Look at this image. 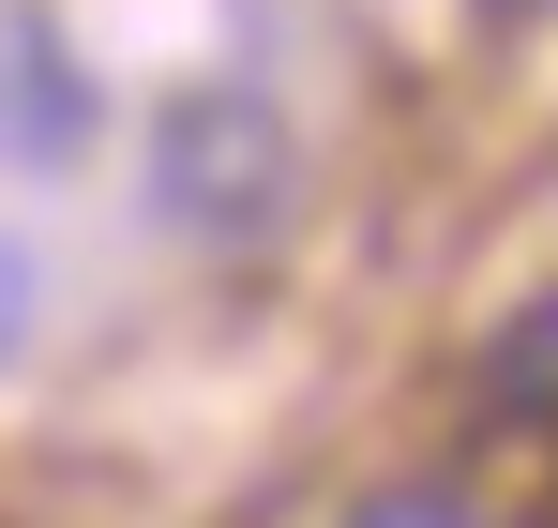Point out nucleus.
Masks as SVG:
<instances>
[{
	"instance_id": "nucleus-4",
	"label": "nucleus",
	"mask_w": 558,
	"mask_h": 528,
	"mask_svg": "<svg viewBox=\"0 0 558 528\" xmlns=\"http://www.w3.org/2000/svg\"><path fill=\"white\" fill-rule=\"evenodd\" d=\"M348 528H468L453 499H377V514H348Z\"/></svg>"
},
{
	"instance_id": "nucleus-3",
	"label": "nucleus",
	"mask_w": 558,
	"mask_h": 528,
	"mask_svg": "<svg viewBox=\"0 0 558 528\" xmlns=\"http://www.w3.org/2000/svg\"><path fill=\"white\" fill-rule=\"evenodd\" d=\"M31 302H46V287H31V257H15V242H0V362L31 348Z\"/></svg>"
},
{
	"instance_id": "nucleus-1",
	"label": "nucleus",
	"mask_w": 558,
	"mask_h": 528,
	"mask_svg": "<svg viewBox=\"0 0 558 528\" xmlns=\"http://www.w3.org/2000/svg\"><path fill=\"white\" fill-rule=\"evenodd\" d=\"M287 196H302V152H287V121L257 91H182L167 121H151V227L196 242V257H257L287 227Z\"/></svg>"
},
{
	"instance_id": "nucleus-2",
	"label": "nucleus",
	"mask_w": 558,
	"mask_h": 528,
	"mask_svg": "<svg viewBox=\"0 0 558 528\" xmlns=\"http://www.w3.org/2000/svg\"><path fill=\"white\" fill-rule=\"evenodd\" d=\"M106 136V76L46 0H0V167H76Z\"/></svg>"
}]
</instances>
